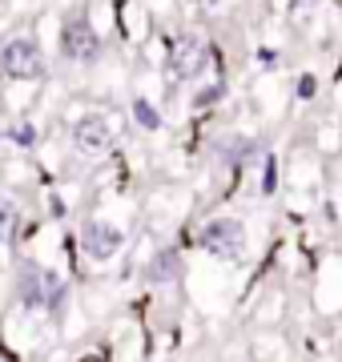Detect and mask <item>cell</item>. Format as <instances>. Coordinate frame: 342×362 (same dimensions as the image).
Here are the masks:
<instances>
[{
	"label": "cell",
	"mask_w": 342,
	"mask_h": 362,
	"mask_svg": "<svg viewBox=\"0 0 342 362\" xmlns=\"http://www.w3.org/2000/svg\"><path fill=\"white\" fill-rule=\"evenodd\" d=\"M65 282L57 278L53 270H45L37 262H25L20 266V302L28 310H49V314H61L65 306Z\"/></svg>",
	"instance_id": "cell-1"
},
{
	"label": "cell",
	"mask_w": 342,
	"mask_h": 362,
	"mask_svg": "<svg viewBox=\"0 0 342 362\" xmlns=\"http://www.w3.org/2000/svg\"><path fill=\"white\" fill-rule=\"evenodd\" d=\"M274 185H278V181H274V161H266V181H262V189H266V194H274Z\"/></svg>",
	"instance_id": "cell-13"
},
{
	"label": "cell",
	"mask_w": 342,
	"mask_h": 362,
	"mask_svg": "<svg viewBox=\"0 0 342 362\" xmlns=\"http://www.w3.org/2000/svg\"><path fill=\"white\" fill-rule=\"evenodd\" d=\"M173 274H177V258H173V254H161V258H153V266H149V278H153V282H173Z\"/></svg>",
	"instance_id": "cell-10"
},
{
	"label": "cell",
	"mask_w": 342,
	"mask_h": 362,
	"mask_svg": "<svg viewBox=\"0 0 342 362\" xmlns=\"http://www.w3.org/2000/svg\"><path fill=\"white\" fill-rule=\"evenodd\" d=\"M61 52H65L69 61H77V65H89V61H97V52H101L97 28H93L85 16H69L65 28H61Z\"/></svg>",
	"instance_id": "cell-4"
},
{
	"label": "cell",
	"mask_w": 342,
	"mask_h": 362,
	"mask_svg": "<svg viewBox=\"0 0 342 362\" xmlns=\"http://www.w3.org/2000/svg\"><path fill=\"white\" fill-rule=\"evenodd\" d=\"M222 93H225V85H213V89L198 93V97H194V105H213V101H218V97H222Z\"/></svg>",
	"instance_id": "cell-12"
},
{
	"label": "cell",
	"mask_w": 342,
	"mask_h": 362,
	"mask_svg": "<svg viewBox=\"0 0 342 362\" xmlns=\"http://www.w3.org/2000/svg\"><path fill=\"white\" fill-rule=\"evenodd\" d=\"M13 226H16V206L8 202V197H0V242L13 233Z\"/></svg>",
	"instance_id": "cell-11"
},
{
	"label": "cell",
	"mask_w": 342,
	"mask_h": 362,
	"mask_svg": "<svg viewBox=\"0 0 342 362\" xmlns=\"http://www.w3.org/2000/svg\"><path fill=\"white\" fill-rule=\"evenodd\" d=\"M73 137H77V149H81V153H89V157H101V153L113 149V129H109L105 117H97V113L81 117Z\"/></svg>",
	"instance_id": "cell-6"
},
{
	"label": "cell",
	"mask_w": 342,
	"mask_h": 362,
	"mask_svg": "<svg viewBox=\"0 0 342 362\" xmlns=\"http://www.w3.org/2000/svg\"><path fill=\"white\" fill-rule=\"evenodd\" d=\"M201 246L210 250L213 258L222 262H237L246 254V226L237 218H213L206 230H201Z\"/></svg>",
	"instance_id": "cell-2"
},
{
	"label": "cell",
	"mask_w": 342,
	"mask_h": 362,
	"mask_svg": "<svg viewBox=\"0 0 342 362\" xmlns=\"http://www.w3.org/2000/svg\"><path fill=\"white\" fill-rule=\"evenodd\" d=\"M0 69L16 81H33L45 73V61H40V49L33 37H13L0 45Z\"/></svg>",
	"instance_id": "cell-3"
},
{
	"label": "cell",
	"mask_w": 342,
	"mask_h": 362,
	"mask_svg": "<svg viewBox=\"0 0 342 362\" xmlns=\"http://www.w3.org/2000/svg\"><path fill=\"white\" fill-rule=\"evenodd\" d=\"M133 117H137V125H141V129H161V113L153 109V101H145V97L133 101Z\"/></svg>",
	"instance_id": "cell-9"
},
{
	"label": "cell",
	"mask_w": 342,
	"mask_h": 362,
	"mask_svg": "<svg viewBox=\"0 0 342 362\" xmlns=\"http://www.w3.org/2000/svg\"><path fill=\"white\" fill-rule=\"evenodd\" d=\"M81 246L89 254L93 262H109L117 258L121 246H125V238L113 221H85V230H81Z\"/></svg>",
	"instance_id": "cell-5"
},
{
	"label": "cell",
	"mask_w": 342,
	"mask_h": 362,
	"mask_svg": "<svg viewBox=\"0 0 342 362\" xmlns=\"http://www.w3.org/2000/svg\"><path fill=\"white\" fill-rule=\"evenodd\" d=\"M201 65H206V57H201V49L194 45V40H182L177 52L170 57V69L177 73V77H198Z\"/></svg>",
	"instance_id": "cell-7"
},
{
	"label": "cell",
	"mask_w": 342,
	"mask_h": 362,
	"mask_svg": "<svg viewBox=\"0 0 342 362\" xmlns=\"http://www.w3.org/2000/svg\"><path fill=\"white\" fill-rule=\"evenodd\" d=\"M298 97H314V77H302V81H298Z\"/></svg>",
	"instance_id": "cell-14"
},
{
	"label": "cell",
	"mask_w": 342,
	"mask_h": 362,
	"mask_svg": "<svg viewBox=\"0 0 342 362\" xmlns=\"http://www.w3.org/2000/svg\"><path fill=\"white\" fill-rule=\"evenodd\" d=\"M222 157L225 161H234V165H242V161L258 157V145L246 141V137H230V141H222Z\"/></svg>",
	"instance_id": "cell-8"
}]
</instances>
